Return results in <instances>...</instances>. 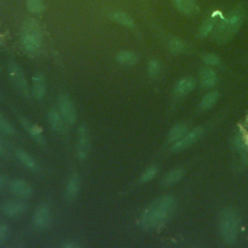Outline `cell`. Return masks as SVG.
I'll use <instances>...</instances> for the list:
<instances>
[{"label":"cell","mask_w":248,"mask_h":248,"mask_svg":"<svg viewBox=\"0 0 248 248\" xmlns=\"http://www.w3.org/2000/svg\"><path fill=\"white\" fill-rule=\"evenodd\" d=\"M175 201L170 196H162L150 202L140 217V225L143 229H156L162 226L173 213Z\"/></svg>","instance_id":"obj_1"},{"label":"cell","mask_w":248,"mask_h":248,"mask_svg":"<svg viewBox=\"0 0 248 248\" xmlns=\"http://www.w3.org/2000/svg\"><path fill=\"white\" fill-rule=\"evenodd\" d=\"M21 43L30 53H36L42 44V32L39 22L34 18L26 19L21 27Z\"/></svg>","instance_id":"obj_2"},{"label":"cell","mask_w":248,"mask_h":248,"mask_svg":"<svg viewBox=\"0 0 248 248\" xmlns=\"http://www.w3.org/2000/svg\"><path fill=\"white\" fill-rule=\"evenodd\" d=\"M238 216L232 208H228L224 210L221 221H220V230L224 240L232 244L235 242L238 234Z\"/></svg>","instance_id":"obj_3"},{"label":"cell","mask_w":248,"mask_h":248,"mask_svg":"<svg viewBox=\"0 0 248 248\" xmlns=\"http://www.w3.org/2000/svg\"><path fill=\"white\" fill-rule=\"evenodd\" d=\"M242 24V15L239 12L231 13L226 18L222 20L217 31L215 33V39L218 42H226L232 36H233L236 31L240 28Z\"/></svg>","instance_id":"obj_4"},{"label":"cell","mask_w":248,"mask_h":248,"mask_svg":"<svg viewBox=\"0 0 248 248\" xmlns=\"http://www.w3.org/2000/svg\"><path fill=\"white\" fill-rule=\"evenodd\" d=\"M8 73L11 80L18 90V92L24 97H28L30 94L27 80L25 78L24 73L16 62L11 61L8 66Z\"/></svg>","instance_id":"obj_5"},{"label":"cell","mask_w":248,"mask_h":248,"mask_svg":"<svg viewBox=\"0 0 248 248\" xmlns=\"http://www.w3.org/2000/svg\"><path fill=\"white\" fill-rule=\"evenodd\" d=\"M32 222L34 227L38 230L49 228L52 223V213L49 206L46 203H41L34 211Z\"/></svg>","instance_id":"obj_6"},{"label":"cell","mask_w":248,"mask_h":248,"mask_svg":"<svg viewBox=\"0 0 248 248\" xmlns=\"http://www.w3.org/2000/svg\"><path fill=\"white\" fill-rule=\"evenodd\" d=\"M58 108L60 113L67 123L74 124L77 121V110L68 95L60 94L58 96Z\"/></svg>","instance_id":"obj_7"},{"label":"cell","mask_w":248,"mask_h":248,"mask_svg":"<svg viewBox=\"0 0 248 248\" xmlns=\"http://www.w3.org/2000/svg\"><path fill=\"white\" fill-rule=\"evenodd\" d=\"M90 148V137L85 125H80L77 136V155L79 160L86 159Z\"/></svg>","instance_id":"obj_8"},{"label":"cell","mask_w":248,"mask_h":248,"mask_svg":"<svg viewBox=\"0 0 248 248\" xmlns=\"http://www.w3.org/2000/svg\"><path fill=\"white\" fill-rule=\"evenodd\" d=\"M203 128L202 127H197L187 135H185L183 138L175 141L171 146V151L173 152H179L182 151L189 146H191L193 143H195L199 138L202 135Z\"/></svg>","instance_id":"obj_9"},{"label":"cell","mask_w":248,"mask_h":248,"mask_svg":"<svg viewBox=\"0 0 248 248\" xmlns=\"http://www.w3.org/2000/svg\"><path fill=\"white\" fill-rule=\"evenodd\" d=\"M27 204L21 200H9L2 204V211L10 217H18L27 211Z\"/></svg>","instance_id":"obj_10"},{"label":"cell","mask_w":248,"mask_h":248,"mask_svg":"<svg viewBox=\"0 0 248 248\" xmlns=\"http://www.w3.org/2000/svg\"><path fill=\"white\" fill-rule=\"evenodd\" d=\"M10 191L20 199H28L32 196L33 189L31 185L20 178H16L10 182Z\"/></svg>","instance_id":"obj_11"},{"label":"cell","mask_w":248,"mask_h":248,"mask_svg":"<svg viewBox=\"0 0 248 248\" xmlns=\"http://www.w3.org/2000/svg\"><path fill=\"white\" fill-rule=\"evenodd\" d=\"M21 125L24 127V129L28 132V134L30 135V137L40 145H45L46 141H45V137L43 134V130L41 129V127H39L37 124H34L32 122H30L29 120H27L24 117H20L19 118Z\"/></svg>","instance_id":"obj_12"},{"label":"cell","mask_w":248,"mask_h":248,"mask_svg":"<svg viewBox=\"0 0 248 248\" xmlns=\"http://www.w3.org/2000/svg\"><path fill=\"white\" fill-rule=\"evenodd\" d=\"M46 84L45 77L42 73H38L33 77L31 93L35 99L42 100L46 96Z\"/></svg>","instance_id":"obj_13"},{"label":"cell","mask_w":248,"mask_h":248,"mask_svg":"<svg viewBox=\"0 0 248 248\" xmlns=\"http://www.w3.org/2000/svg\"><path fill=\"white\" fill-rule=\"evenodd\" d=\"M16 156L18 159V161L28 170L32 171H38L40 167L37 163V161L25 150L23 149H17L16 151Z\"/></svg>","instance_id":"obj_14"},{"label":"cell","mask_w":248,"mask_h":248,"mask_svg":"<svg viewBox=\"0 0 248 248\" xmlns=\"http://www.w3.org/2000/svg\"><path fill=\"white\" fill-rule=\"evenodd\" d=\"M175 8L186 16L196 15L199 11V7L195 0H173Z\"/></svg>","instance_id":"obj_15"},{"label":"cell","mask_w":248,"mask_h":248,"mask_svg":"<svg viewBox=\"0 0 248 248\" xmlns=\"http://www.w3.org/2000/svg\"><path fill=\"white\" fill-rule=\"evenodd\" d=\"M80 188V180L77 173H72L66 184V197L69 200H73L77 197Z\"/></svg>","instance_id":"obj_16"},{"label":"cell","mask_w":248,"mask_h":248,"mask_svg":"<svg viewBox=\"0 0 248 248\" xmlns=\"http://www.w3.org/2000/svg\"><path fill=\"white\" fill-rule=\"evenodd\" d=\"M184 174V170L182 168H175L168 171L161 180V185L163 187H170L176 182H178Z\"/></svg>","instance_id":"obj_17"},{"label":"cell","mask_w":248,"mask_h":248,"mask_svg":"<svg viewBox=\"0 0 248 248\" xmlns=\"http://www.w3.org/2000/svg\"><path fill=\"white\" fill-rule=\"evenodd\" d=\"M48 122L55 132H61L64 129V118L56 108H51L48 111Z\"/></svg>","instance_id":"obj_18"},{"label":"cell","mask_w":248,"mask_h":248,"mask_svg":"<svg viewBox=\"0 0 248 248\" xmlns=\"http://www.w3.org/2000/svg\"><path fill=\"white\" fill-rule=\"evenodd\" d=\"M201 84L204 88H210L215 85L217 81V76L215 72L209 68H204L200 73Z\"/></svg>","instance_id":"obj_19"},{"label":"cell","mask_w":248,"mask_h":248,"mask_svg":"<svg viewBox=\"0 0 248 248\" xmlns=\"http://www.w3.org/2000/svg\"><path fill=\"white\" fill-rule=\"evenodd\" d=\"M196 86L195 80L191 78H181L174 86V92L178 95H185L190 93Z\"/></svg>","instance_id":"obj_20"},{"label":"cell","mask_w":248,"mask_h":248,"mask_svg":"<svg viewBox=\"0 0 248 248\" xmlns=\"http://www.w3.org/2000/svg\"><path fill=\"white\" fill-rule=\"evenodd\" d=\"M109 16L115 22H117V23H119V24H121L125 27H128V28H134L135 27V22H134L133 18L124 12L114 11Z\"/></svg>","instance_id":"obj_21"},{"label":"cell","mask_w":248,"mask_h":248,"mask_svg":"<svg viewBox=\"0 0 248 248\" xmlns=\"http://www.w3.org/2000/svg\"><path fill=\"white\" fill-rule=\"evenodd\" d=\"M187 132V126L185 124H176L174 125L169 132L168 135V141L169 142H175L181 138H183L186 135Z\"/></svg>","instance_id":"obj_22"},{"label":"cell","mask_w":248,"mask_h":248,"mask_svg":"<svg viewBox=\"0 0 248 248\" xmlns=\"http://www.w3.org/2000/svg\"><path fill=\"white\" fill-rule=\"evenodd\" d=\"M117 61L125 66H131L137 63L138 61V56L136 53H134L133 51L130 50H123L120 51L117 56H116Z\"/></svg>","instance_id":"obj_23"},{"label":"cell","mask_w":248,"mask_h":248,"mask_svg":"<svg viewBox=\"0 0 248 248\" xmlns=\"http://www.w3.org/2000/svg\"><path fill=\"white\" fill-rule=\"evenodd\" d=\"M216 16H217V13H215V14L212 15L211 16L207 17V18L203 21L202 25L201 26V28H200V30H199V36H200L201 38L206 37V36L211 32V30L213 29V27H214V25H215V22H216Z\"/></svg>","instance_id":"obj_24"},{"label":"cell","mask_w":248,"mask_h":248,"mask_svg":"<svg viewBox=\"0 0 248 248\" xmlns=\"http://www.w3.org/2000/svg\"><path fill=\"white\" fill-rule=\"evenodd\" d=\"M218 99H219V93L218 92H216V91L209 92V93H207L206 95L203 96V98L201 101L200 106L202 109H209L217 103Z\"/></svg>","instance_id":"obj_25"},{"label":"cell","mask_w":248,"mask_h":248,"mask_svg":"<svg viewBox=\"0 0 248 248\" xmlns=\"http://www.w3.org/2000/svg\"><path fill=\"white\" fill-rule=\"evenodd\" d=\"M186 47H187L186 43L180 39L174 38L169 42V48L173 53H176V54L182 53L186 50Z\"/></svg>","instance_id":"obj_26"},{"label":"cell","mask_w":248,"mask_h":248,"mask_svg":"<svg viewBox=\"0 0 248 248\" xmlns=\"http://www.w3.org/2000/svg\"><path fill=\"white\" fill-rule=\"evenodd\" d=\"M26 6L28 11L33 14H40L44 11L45 4L43 0H27Z\"/></svg>","instance_id":"obj_27"},{"label":"cell","mask_w":248,"mask_h":248,"mask_svg":"<svg viewBox=\"0 0 248 248\" xmlns=\"http://www.w3.org/2000/svg\"><path fill=\"white\" fill-rule=\"evenodd\" d=\"M0 131L8 134V135H15L16 134V129L15 127L2 116H0Z\"/></svg>","instance_id":"obj_28"},{"label":"cell","mask_w":248,"mask_h":248,"mask_svg":"<svg viewBox=\"0 0 248 248\" xmlns=\"http://www.w3.org/2000/svg\"><path fill=\"white\" fill-rule=\"evenodd\" d=\"M147 72L150 78H156L160 73V63L156 59H152L149 61L147 66Z\"/></svg>","instance_id":"obj_29"},{"label":"cell","mask_w":248,"mask_h":248,"mask_svg":"<svg viewBox=\"0 0 248 248\" xmlns=\"http://www.w3.org/2000/svg\"><path fill=\"white\" fill-rule=\"evenodd\" d=\"M156 173H157V168L154 167V166L149 167L148 169H146V170L143 171V173L141 174L140 180V182H142V183L148 182V181H150V180H152V179L154 178V176L156 175Z\"/></svg>","instance_id":"obj_30"},{"label":"cell","mask_w":248,"mask_h":248,"mask_svg":"<svg viewBox=\"0 0 248 248\" xmlns=\"http://www.w3.org/2000/svg\"><path fill=\"white\" fill-rule=\"evenodd\" d=\"M10 236V227L9 225L0 220V245L5 243Z\"/></svg>","instance_id":"obj_31"},{"label":"cell","mask_w":248,"mask_h":248,"mask_svg":"<svg viewBox=\"0 0 248 248\" xmlns=\"http://www.w3.org/2000/svg\"><path fill=\"white\" fill-rule=\"evenodd\" d=\"M202 60L207 65H211V66H216V65L220 64V58L213 53L204 54L202 57Z\"/></svg>","instance_id":"obj_32"},{"label":"cell","mask_w":248,"mask_h":248,"mask_svg":"<svg viewBox=\"0 0 248 248\" xmlns=\"http://www.w3.org/2000/svg\"><path fill=\"white\" fill-rule=\"evenodd\" d=\"M63 247L64 248H78V247H79V244L77 242L69 241V242H66L65 244H63Z\"/></svg>","instance_id":"obj_33"},{"label":"cell","mask_w":248,"mask_h":248,"mask_svg":"<svg viewBox=\"0 0 248 248\" xmlns=\"http://www.w3.org/2000/svg\"><path fill=\"white\" fill-rule=\"evenodd\" d=\"M7 184V176L4 174H0V190L5 187Z\"/></svg>","instance_id":"obj_34"},{"label":"cell","mask_w":248,"mask_h":248,"mask_svg":"<svg viewBox=\"0 0 248 248\" xmlns=\"http://www.w3.org/2000/svg\"><path fill=\"white\" fill-rule=\"evenodd\" d=\"M5 153H6V149H5V146L2 144L1 139H0V156L5 155Z\"/></svg>","instance_id":"obj_35"},{"label":"cell","mask_w":248,"mask_h":248,"mask_svg":"<svg viewBox=\"0 0 248 248\" xmlns=\"http://www.w3.org/2000/svg\"><path fill=\"white\" fill-rule=\"evenodd\" d=\"M246 122L248 123V115H247V118H246Z\"/></svg>","instance_id":"obj_36"},{"label":"cell","mask_w":248,"mask_h":248,"mask_svg":"<svg viewBox=\"0 0 248 248\" xmlns=\"http://www.w3.org/2000/svg\"><path fill=\"white\" fill-rule=\"evenodd\" d=\"M0 116H2V114H1V113H0Z\"/></svg>","instance_id":"obj_37"},{"label":"cell","mask_w":248,"mask_h":248,"mask_svg":"<svg viewBox=\"0 0 248 248\" xmlns=\"http://www.w3.org/2000/svg\"><path fill=\"white\" fill-rule=\"evenodd\" d=\"M0 139H1V137H0Z\"/></svg>","instance_id":"obj_38"}]
</instances>
